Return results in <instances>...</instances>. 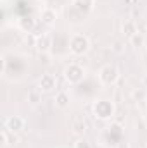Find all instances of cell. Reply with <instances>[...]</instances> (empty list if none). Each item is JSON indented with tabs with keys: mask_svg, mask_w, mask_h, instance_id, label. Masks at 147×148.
<instances>
[{
	"mask_svg": "<svg viewBox=\"0 0 147 148\" xmlns=\"http://www.w3.org/2000/svg\"><path fill=\"white\" fill-rule=\"evenodd\" d=\"M38 59H40V62L49 64L50 62V52H38Z\"/></svg>",
	"mask_w": 147,
	"mask_h": 148,
	"instance_id": "ac0fdd59",
	"label": "cell"
},
{
	"mask_svg": "<svg viewBox=\"0 0 147 148\" xmlns=\"http://www.w3.org/2000/svg\"><path fill=\"white\" fill-rule=\"evenodd\" d=\"M128 43H130L132 47H135V48H139V47H144V45H146V35L137 31L133 36L128 38Z\"/></svg>",
	"mask_w": 147,
	"mask_h": 148,
	"instance_id": "5bb4252c",
	"label": "cell"
},
{
	"mask_svg": "<svg viewBox=\"0 0 147 148\" xmlns=\"http://www.w3.org/2000/svg\"><path fill=\"white\" fill-rule=\"evenodd\" d=\"M24 126H26V122H24V119L21 115H10V117L5 119V129H9L10 133L17 134V133H21L24 129Z\"/></svg>",
	"mask_w": 147,
	"mask_h": 148,
	"instance_id": "5b68a950",
	"label": "cell"
},
{
	"mask_svg": "<svg viewBox=\"0 0 147 148\" xmlns=\"http://www.w3.org/2000/svg\"><path fill=\"white\" fill-rule=\"evenodd\" d=\"M55 84H57V81H55V77H54L52 74H43V76L38 79V88H40L43 93L54 91V90H55Z\"/></svg>",
	"mask_w": 147,
	"mask_h": 148,
	"instance_id": "8992f818",
	"label": "cell"
},
{
	"mask_svg": "<svg viewBox=\"0 0 147 148\" xmlns=\"http://www.w3.org/2000/svg\"><path fill=\"white\" fill-rule=\"evenodd\" d=\"M64 79L69 83V84H78V83H81L83 79H85V69L80 66V64H69V66H66L64 67Z\"/></svg>",
	"mask_w": 147,
	"mask_h": 148,
	"instance_id": "277c9868",
	"label": "cell"
},
{
	"mask_svg": "<svg viewBox=\"0 0 147 148\" xmlns=\"http://www.w3.org/2000/svg\"><path fill=\"white\" fill-rule=\"evenodd\" d=\"M97 77H99V83H101V84H104V86H112V84H116L118 79H119V69H118L116 66H112V64H106V66H102V67L99 69Z\"/></svg>",
	"mask_w": 147,
	"mask_h": 148,
	"instance_id": "7a4b0ae2",
	"label": "cell"
},
{
	"mask_svg": "<svg viewBox=\"0 0 147 148\" xmlns=\"http://www.w3.org/2000/svg\"><path fill=\"white\" fill-rule=\"evenodd\" d=\"M74 148H92V147H90V143L87 140H78L74 143Z\"/></svg>",
	"mask_w": 147,
	"mask_h": 148,
	"instance_id": "d6986e66",
	"label": "cell"
},
{
	"mask_svg": "<svg viewBox=\"0 0 147 148\" xmlns=\"http://www.w3.org/2000/svg\"><path fill=\"white\" fill-rule=\"evenodd\" d=\"M73 3L76 5V9H80V10L90 12L94 9V0H73Z\"/></svg>",
	"mask_w": 147,
	"mask_h": 148,
	"instance_id": "2e32d148",
	"label": "cell"
},
{
	"mask_svg": "<svg viewBox=\"0 0 147 148\" xmlns=\"http://www.w3.org/2000/svg\"><path fill=\"white\" fill-rule=\"evenodd\" d=\"M42 90L40 88H30L28 90V102L30 103H33V105H37L38 102L42 100Z\"/></svg>",
	"mask_w": 147,
	"mask_h": 148,
	"instance_id": "9a60e30c",
	"label": "cell"
},
{
	"mask_svg": "<svg viewBox=\"0 0 147 148\" xmlns=\"http://www.w3.org/2000/svg\"><path fill=\"white\" fill-rule=\"evenodd\" d=\"M133 98L137 100V102H144L146 100V97H147V93H146V90L144 88H139V90H133Z\"/></svg>",
	"mask_w": 147,
	"mask_h": 148,
	"instance_id": "e0dca14e",
	"label": "cell"
},
{
	"mask_svg": "<svg viewBox=\"0 0 147 148\" xmlns=\"http://www.w3.org/2000/svg\"><path fill=\"white\" fill-rule=\"evenodd\" d=\"M55 19H57V12H55L54 9H50V7H45V9L42 10V14H40V23L45 24V26L55 24Z\"/></svg>",
	"mask_w": 147,
	"mask_h": 148,
	"instance_id": "52a82bcc",
	"label": "cell"
},
{
	"mask_svg": "<svg viewBox=\"0 0 147 148\" xmlns=\"http://www.w3.org/2000/svg\"><path fill=\"white\" fill-rule=\"evenodd\" d=\"M137 31H139V29H137V23H135V21H132V19H126V21L121 24V33H123L126 38L133 36Z\"/></svg>",
	"mask_w": 147,
	"mask_h": 148,
	"instance_id": "30bf717a",
	"label": "cell"
},
{
	"mask_svg": "<svg viewBox=\"0 0 147 148\" xmlns=\"http://www.w3.org/2000/svg\"><path fill=\"white\" fill-rule=\"evenodd\" d=\"M116 148H132V147H130V143H126V141H119V143L116 145Z\"/></svg>",
	"mask_w": 147,
	"mask_h": 148,
	"instance_id": "ffe728a7",
	"label": "cell"
},
{
	"mask_svg": "<svg viewBox=\"0 0 147 148\" xmlns=\"http://www.w3.org/2000/svg\"><path fill=\"white\" fill-rule=\"evenodd\" d=\"M54 103H55L57 109H68L69 103H71L69 93H68V91H59V93L55 95V98H54Z\"/></svg>",
	"mask_w": 147,
	"mask_h": 148,
	"instance_id": "ba28073f",
	"label": "cell"
},
{
	"mask_svg": "<svg viewBox=\"0 0 147 148\" xmlns=\"http://www.w3.org/2000/svg\"><path fill=\"white\" fill-rule=\"evenodd\" d=\"M92 112L97 119L101 121H109L114 117V105L111 100H106V98H99L94 102L92 105Z\"/></svg>",
	"mask_w": 147,
	"mask_h": 148,
	"instance_id": "6da1fadb",
	"label": "cell"
},
{
	"mask_svg": "<svg viewBox=\"0 0 147 148\" xmlns=\"http://www.w3.org/2000/svg\"><path fill=\"white\" fill-rule=\"evenodd\" d=\"M59 148H69V147H59Z\"/></svg>",
	"mask_w": 147,
	"mask_h": 148,
	"instance_id": "7402d4cb",
	"label": "cell"
},
{
	"mask_svg": "<svg viewBox=\"0 0 147 148\" xmlns=\"http://www.w3.org/2000/svg\"><path fill=\"white\" fill-rule=\"evenodd\" d=\"M50 47H52V36L47 35V33H42L37 41L38 52H50Z\"/></svg>",
	"mask_w": 147,
	"mask_h": 148,
	"instance_id": "9c48e42d",
	"label": "cell"
},
{
	"mask_svg": "<svg viewBox=\"0 0 147 148\" xmlns=\"http://www.w3.org/2000/svg\"><path fill=\"white\" fill-rule=\"evenodd\" d=\"M90 50V40L85 35H73L69 40V52L80 57V55H85L87 52Z\"/></svg>",
	"mask_w": 147,
	"mask_h": 148,
	"instance_id": "3957f363",
	"label": "cell"
},
{
	"mask_svg": "<svg viewBox=\"0 0 147 148\" xmlns=\"http://www.w3.org/2000/svg\"><path fill=\"white\" fill-rule=\"evenodd\" d=\"M0 140H2V147H7V145H10V143H17V136H16V133H10L9 129H3L2 133H0Z\"/></svg>",
	"mask_w": 147,
	"mask_h": 148,
	"instance_id": "7c38bea8",
	"label": "cell"
},
{
	"mask_svg": "<svg viewBox=\"0 0 147 148\" xmlns=\"http://www.w3.org/2000/svg\"><path fill=\"white\" fill-rule=\"evenodd\" d=\"M35 19H31V17H23V19H19V23H17V26H19V29L26 35V33H33V29H35Z\"/></svg>",
	"mask_w": 147,
	"mask_h": 148,
	"instance_id": "8fae6325",
	"label": "cell"
},
{
	"mask_svg": "<svg viewBox=\"0 0 147 148\" xmlns=\"http://www.w3.org/2000/svg\"><path fill=\"white\" fill-rule=\"evenodd\" d=\"M121 48H119V43H114V52H119Z\"/></svg>",
	"mask_w": 147,
	"mask_h": 148,
	"instance_id": "44dd1931",
	"label": "cell"
},
{
	"mask_svg": "<svg viewBox=\"0 0 147 148\" xmlns=\"http://www.w3.org/2000/svg\"><path fill=\"white\" fill-rule=\"evenodd\" d=\"M85 131H87V122H85L83 117H78V119L73 122V133L76 134V136H83Z\"/></svg>",
	"mask_w": 147,
	"mask_h": 148,
	"instance_id": "4fadbf2b",
	"label": "cell"
}]
</instances>
